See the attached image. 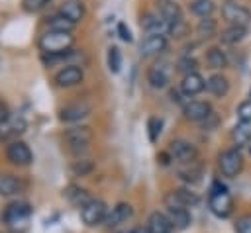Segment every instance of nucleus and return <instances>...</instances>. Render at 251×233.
I'll return each mask as SVG.
<instances>
[{"label":"nucleus","mask_w":251,"mask_h":233,"mask_svg":"<svg viewBox=\"0 0 251 233\" xmlns=\"http://www.w3.org/2000/svg\"><path fill=\"white\" fill-rule=\"evenodd\" d=\"M231 139H233V143H235L237 147L249 143V141H251V127H249V123H237V125L231 129Z\"/></svg>","instance_id":"c85d7f7f"},{"label":"nucleus","mask_w":251,"mask_h":233,"mask_svg":"<svg viewBox=\"0 0 251 233\" xmlns=\"http://www.w3.org/2000/svg\"><path fill=\"white\" fill-rule=\"evenodd\" d=\"M216 20H212V18H202L200 20V23H198V33L202 35V37H212L214 33H216Z\"/></svg>","instance_id":"2f4dec72"},{"label":"nucleus","mask_w":251,"mask_h":233,"mask_svg":"<svg viewBox=\"0 0 251 233\" xmlns=\"http://www.w3.org/2000/svg\"><path fill=\"white\" fill-rule=\"evenodd\" d=\"M2 137H4V135H2V129H0V139H2Z\"/></svg>","instance_id":"49530a36"},{"label":"nucleus","mask_w":251,"mask_h":233,"mask_svg":"<svg viewBox=\"0 0 251 233\" xmlns=\"http://www.w3.org/2000/svg\"><path fill=\"white\" fill-rule=\"evenodd\" d=\"M131 215H133V208H131V204L120 202V204H116V206L108 211V215H106V221H104V223H108L110 227H118V225L126 223Z\"/></svg>","instance_id":"2eb2a0df"},{"label":"nucleus","mask_w":251,"mask_h":233,"mask_svg":"<svg viewBox=\"0 0 251 233\" xmlns=\"http://www.w3.org/2000/svg\"><path fill=\"white\" fill-rule=\"evenodd\" d=\"M161 125H163L161 117H151L149 123H147V127H149V139H151L153 143L157 141V137H159V133H161Z\"/></svg>","instance_id":"4c0bfd02"},{"label":"nucleus","mask_w":251,"mask_h":233,"mask_svg":"<svg viewBox=\"0 0 251 233\" xmlns=\"http://www.w3.org/2000/svg\"><path fill=\"white\" fill-rule=\"evenodd\" d=\"M92 168H94V164H92V161H88V159L76 161V163L73 164V172H75L76 176H86V174H88Z\"/></svg>","instance_id":"c9c22d12"},{"label":"nucleus","mask_w":251,"mask_h":233,"mask_svg":"<svg viewBox=\"0 0 251 233\" xmlns=\"http://www.w3.org/2000/svg\"><path fill=\"white\" fill-rule=\"evenodd\" d=\"M222 18L229 23V25H241V27H247L249 22H251V12L239 4V2H233V0H227L222 4Z\"/></svg>","instance_id":"39448f33"},{"label":"nucleus","mask_w":251,"mask_h":233,"mask_svg":"<svg viewBox=\"0 0 251 233\" xmlns=\"http://www.w3.org/2000/svg\"><path fill=\"white\" fill-rule=\"evenodd\" d=\"M59 14H63L65 18H69L71 22L76 23V22L82 20V16H84V4H82L80 0H65V2L61 4Z\"/></svg>","instance_id":"412c9836"},{"label":"nucleus","mask_w":251,"mask_h":233,"mask_svg":"<svg viewBox=\"0 0 251 233\" xmlns=\"http://www.w3.org/2000/svg\"><path fill=\"white\" fill-rule=\"evenodd\" d=\"M196 67H198V63H196V59H192V57H182V59H178V63H176V70L182 72L184 76L190 74V72H196Z\"/></svg>","instance_id":"72a5a7b5"},{"label":"nucleus","mask_w":251,"mask_h":233,"mask_svg":"<svg viewBox=\"0 0 251 233\" xmlns=\"http://www.w3.org/2000/svg\"><path fill=\"white\" fill-rule=\"evenodd\" d=\"M71 45H73V35L69 31L49 29L39 39V49L45 55H61V53H67V51H71Z\"/></svg>","instance_id":"f257e3e1"},{"label":"nucleus","mask_w":251,"mask_h":233,"mask_svg":"<svg viewBox=\"0 0 251 233\" xmlns=\"http://www.w3.org/2000/svg\"><path fill=\"white\" fill-rule=\"evenodd\" d=\"M88 114H90V104H86V102H75V104H69V106L61 108L59 117H61V121L73 123V121L84 119Z\"/></svg>","instance_id":"ddd939ff"},{"label":"nucleus","mask_w":251,"mask_h":233,"mask_svg":"<svg viewBox=\"0 0 251 233\" xmlns=\"http://www.w3.org/2000/svg\"><path fill=\"white\" fill-rule=\"evenodd\" d=\"M208 206H210V211L218 217H227L233 210V198L231 194L227 192V188L224 184H220L218 180L212 184V190H210V198H208Z\"/></svg>","instance_id":"f03ea898"},{"label":"nucleus","mask_w":251,"mask_h":233,"mask_svg":"<svg viewBox=\"0 0 251 233\" xmlns=\"http://www.w3.org/2000/svg\"><path fill=\"white\" fill-rule=\"evenodd\" d=\"M198 204V196L186 188H176L165 196V206H178V208H190Z\"/></svg>","instance_id":"9d476101"},{"label":"nucleus","mask_w":251,"mask_h":233,"mask_svg":"<svg viewBox=\"0 0 251 233\" xmlns=\"http://www.w3.org/2000/svg\"><path fill=\"white\" fill-rule=\"evenodd\" d=\"M173 65L169 61H159L157 65H153L147 72V80L153 88H163L167 86V82L171 80V74H173Z\"/></svg>","instance_id":"1a4fd4ad"},{"label":"nucleus","mask_w":251,"mask_h":233,"mask_svg":"<svg viewBox=\"0 0 251 233\" xmlns=\"http://www.w3.org/2000/svg\"><path fill=\"white\" fill-rule=\"evenodd\" d=\"M141 29H145L149 35H165V33H169V29H171V25L161 18V14L157 12V14H145L143 18H141Z\"/></svg>","instance_id":"9b49d317"},{"label":"nucleus","mask_w":251,"mask_h":233,"mask_svg":"<svg viewBox=\"0 0 251 233\" xmlns=\"http://www.w3.org/2000/svg\"><path fill=\"white\" fill-rule=\"evenodd\" d=\"M206 63L210 69H224L227 67V55L222 51V47H210L206 53Z\"/></svg>","instance_id":"393cba45"},{"label":"nucleus","mask_w":251,"mask_h":233,"mask_svg":"<svg viewBox=\"0 0 251 233\" xmlns=\"http://www.w3.org/2000/svg\"><path fill=\"white\" fill-rule=\"evenodd\" d=\"M63 143H65V147H67L71 153L78 155V153L86 151L88 145L92 143V131H90V127H86V125L71 127V129L65 131Z\"/></svg>","instance_id":"7ed1b4c3"},{"label":"nucleus","mask_w":251,"mask_h":233,"mask_svg":"<svg viewBox=\"0 0 251 233\" xmlns=\"http://www.w3.org/2000/svg\"><path fill=\"white\" fill-rule=\"evenodd\" d=\"M233 229H235V233H251V213L237 217Z\"/></svg>","instance_id":"e433bc0d"},{"label":"nucleus","mask_w":251,"mask_h":233,"mask_svg":"<svg viewBox=\"0 0 251 233\" xmlns=\"http://www.w3.org/2000/svg\"><path fill=\"white\" fill-rule=\"evenodd\" d=\"M106 215H108V208H106V204L102 200H94L92 198L84 208H80V217L90 227L106 221Z\"/></svg>","instance_id":"423d86ee"},{"label":"nucleus","mask_w":251,"mask_h":233,"mask_svg":"<svg viewBox=\"0 0 251 233\" xmlns=\"http://www.w3.org/2000/svg\"><path fill=\"white\" fill-rule=\"evenodd\" d=\"M114 233H133V231H124V229H122V231H114Z\"/></svg>","instance_id":"a18cd8bd"},{"label":"nucleus","mask_w":251,"mask_h":233,"mask_svg":"<svg viewBox=\"0 0 251 233\" xmlns=\"http://www.w3.org/2000/svg\"><path fill=\"white\" fill-rule=\"evenodd\" d=\"M22 188L20 180L12 174H0V196H12L18 194Z\"/></svg>","instance_id":"bb28decb"},{"label":"nucleus","mask_w":251,"mask_h":233,"mask_svg":"<svg viewBox=\"0 0 251 233\" xmlns=\"http://www.w3.org/2000/svg\"><path fill=\"white\" fill-rule=\"evenodd\" d=\"M147 229L151 233H173V223L171 219L167 217V213H161V211H153L147 219Z\"/></svg>","instance_id":"6ab92c4d"},{"label":"nucleus","mask_w":251,"mask_h":233,"mask_svg":"<svg viewBox=\"0 0 251 233\" xmlns=\"http://www.w3.org/2000/svg\"><path fill=\"white\" fill-rule=\"evenodd\" d=\"M204 88H206V80H204L202 74H198V72L186 74V76L182 78V82H180V90H182V94H186V96H196V94H200Z\"/></svg>","instance_id":"f3484780"},{"label":"nucleus","mask_w":251,"mask_h":233,"mask_svg":"<svg viewBox=\"0 0 251 233\" xmlns=\"http://www.w3.org/2000/svg\"><path fill=\"white\" fill-rule=\"evenodd\" d=\"M159 14H161V18H163L169 25H175L176 22H180V20H182L178 4H175V2H171V0L159 2Z\"/></svg>","instance_id":"4be33fe9"},{"label":"nucleus","mask_w":251,"mask_h":233,"mask_svg":"<svg viewBox=\"0 0 251 233\" xmlns=\"http://www.w3.org/2000/svg\"><path fill=\"white\" fill-rule=\"evenodd\" d=\"M186 31H188V25H186V22H184V20L176 22V23H175V25H171V29H169V33H171V35H175V37H182V35H186Z\"/></svg>","instance_id":"58836bf2"},{"label":"nucleus","mask_w":251,"mask_h":233,"mask_svg":"<svg viewBox=\"0 0 251 233\" xmlns=\"http://www.w3.org/2000/svg\"><path fill=\"white\" fill-rule=\"evenodd\" d=\"M218 121H220V119H218L216 112H212V114H210V116H208L204 121H200V123H202V127H204V129H214V127L218 125Z\"/></svg>","instance_id":"a19ab883"},{"label":"nucleus","mask_w":251,"mask_h":233,"mask_svg":"<svg viewBox=\"0 0 251 233\" xmlns=\"http://www.w3.org/2000/svg\"><path fill=\"white\" fill-rule=\"evenodd\" d=\"M178 176L184 180V182H198L200 176H202V164L196 161L192 163H184L178 166Z\"/></svg>","instance_id":"b1692460"},{"label":"nucleus","mask_w":251,"mask_h":233,"mask_svg":"<svg viewBox=\"0 0 251 233\" xmlns=\"http://www.w3.org/2000/svg\"><path fill=\"white\" fill-rule=\"evenodd\" d=\"M133 233H151L147 227H137V229H133Z\"/></svg>","instance_id":"c03bdc74"},{"label":"nucleus","mask_w":251,"mask_h":233,"mask_svg":"<svg viewBox=\"0 0 251 233\" xmlns=\"http://www.w3.org/2000/svg\"><path fill=\"white\" fill-rule=\"evenodd\" d=\"M6 157H8V161L10 163H14V164H29L31 163V151H29V147L24 143V141H14V143H10L8 145V149H6Z\"/></svg>","instance_id":"f8f14e48"},{"label":"nucleus","mask_w":251,"mask_h":233,"mask_svg":"<svg viewBox=\"0 0 251 233\" xmlns=\"http://www.w3.org/2000/svg\"><path fill=\"white\" fill-rule=\"evenodd\" d=\"M120 67H122V53L118 47H110L108 49V69L112 72H120Z\"/></svg>","instance_id":"473e14b6"},{"label":"nucleus","mask_w":251,"mask_h":233,"mask_svg":"<svg viewBox=\"0 0 251 233\" xmlns=\"http://www.w3.org/2000/svg\"><path fill=\"white\" fill-rule=\"evenodd\" d=\"M8 121H10V110H8V106L4 102H0V127L6 125Z\"/></svg>","instance_id":"79ce46f5"},{"label":"nucleus","mask_w":251,"mask_h":233,"mask_svg":"<svg viewBox=\"0 0 251 233\" xmlns=\"http://www.w3.org/2000/svg\"><path fill=\"white\" fill-rule=\"evenodd\" d=\"M45 2L47 0H24V6H25V10H39V8H43L45 6Z\"/></svg>","instance_id":"37998d69"},{"label":"nucleus","mask_w":251,"mask_h":233,"mask_svg":"<svg viewBox=\"0 0 251 233\" xmlns=\"http://www.w3.org/2000/svg\"><path fill=\"white\" fill-rule=\"evenodd\" d=\"M218 168H220V172H222L224 176H227V178L237 176V174L241 172V168H243V155H241V151H239L237 147L224 151V153L218 157Z\"/></svg>","instance_id":"20e7f679"},{"label":"nucleus","mask_w":251,"mask_h":233,"mask_svg":"<svg viewBox=\"0 0 251 233\" xmlns=\"http://www.w3.org/2000/svg\"><path fill=\"white\" fill-rule=\"evenodd\" d=\"M47 23H49V29H55V31H69V33H71V29L75 27V22H71V20L65 18L63 14L51 16Z\"/></svg>","instance_id":"c756f323"},{"label":"nucleus","mask_w":251,"mask_h":233,"mask_svg":"<svg viewBox=\"0 0 251 233\" xmlns=\"http://www.w3.org/2000/svg\"><path fill=\"white\" fill-rule=\"evenodd\" d=\"M167 217L171 219L175 229H186L190 225V213L186 208L178 206H167Z\"/></svg>","instance_id":"aec40b11"},{"label":"nucleus","mask_w":251,"mask_h":233,"mask_svg":"<svg viewBox=\"0 0 251 233\" xmlns=\"http://www.w3.org/2000/svg\"><path fill=\"white\" fill-rule=\"evenodd\" d=\"M169 155L173 157V161H178L180 164L192 163V161L198 159L196 147H194L192 143L184 141V139H175V141H171V145H169Z\"/></svg>","instance_id":"6e6552de"},{"label":"nucleus","mask_w":251,"mask_h":233,"mask_svg":"<svg viewBox=\"0 0 251 233\" xmlns=\"http://www.w3.org/2000/svg\"><path fill=\"white\" fill-rule=\"evenodd\" d=\"M65 196H67L75 206H78V208H84V206L92 200V198L88 196V192L82 190V188H78V186H69L67 192H65Z\"/></svg>","instance_id":"cd10ccee"},{"label":"nucleus","mask_w":251,"mask_h":233,"mask_svg":"<svg viewBox=\"0 0 251 233\" xmlns=\"http://www.w3.org/2000/svg\"><path fill=\"white\" fill-rule=\"evenodd\" d=\"M206 88H208V92H210L212 96L222 98V96L227 94L229 82H227V78H226L224 74H212V76L206 80Z\"/></svg>","instance_id":"5701e85b"},{"label":"nucleus","mask_w":251,"mask_h":233,"mask_svg":"<svg viewBox=\"0 0 251 233\" xmlns=\"http://www.w3.org/2000/svg\"><path fill=\"white\" fill-rule=\"evenodd\" d=\"M82 80V69L75 67V65H69L65 69H61L57 74H55V82L59 86H75Z\"/></svg>","instance_id":"dca6fc26"},{"label":"nucleus","mask_w":251,"mask_h":233,"mask_svg":"<svg viewBox=\"0 0 251 233\" xmlns=\"http://www.w3.org/2000/svg\"><path fill=\"white\" fill-rule=\"evenodd\" d=\"M29 215H31V208H29L25 202H14V204H10V206L4 210L2 219H4L6 225L18 227V225H24Z\"/></svg>","instance_id":"0eeeda50"},{"label":"nucleus","mask_w":251,"mask_h":233,"mask_svg":"<svg viewBox=\"0 0 251 233\" xmlns=\"http://www.w3.org/2000/svg\"><path fill=\"white\" fill-rule=\"evenodd\" d=\"M118 35L126 41V43H131L133 41V35H131V31H129V27L124 23V22H120L118 23Z\"/></svg>","instance_id":"ea45409f"},{"label":"nucleus","mask_w":251,"mask_h":233,"mask_svg":"<svg viewBox=\"0 0 251 233\" xmlns=\"http://www.w3.org/2000/svg\"><path fill=\"white\" fill-rule=\"evenodd\" d=\"M182 114L190 121H204L212 114V106L208 102H202V100H192V102L184 104Z\"/></svg>","instance_id":"4468645a"},{"label":"nucleus","mask_w":251,"mask_h":233,"mask_svg":"<svg viewBox=\"0 0 251 233\" xmlns=\"http://www.w3.org/2000/svg\"><path fill=\"white\" fill-rule=\"evenodd\" d=\"M237 119L239 123H251V100H245L237 106Z\"/></svg>","instance_id":"f704fd0d"},{"label":"nucleus","mask_w":251,"mask_h":233,"mask_svg":"<svg viewBox=\"0 0 251 233\" xmlns=\"http://www.w3.org/2000/svg\"><path fill=\"white\" fill-rule=\"evenodd\" d=\"M214 2L212 0H192L190 2V12L200 16V18H210V14L214 12Z\"/></svg>","instance_id":"7c9ffc66"},{"label":"nucleus","mask_w":251,"mask_h":233,"mask_svg":"<svg viewBox=\"0 0 251 233\" xmlns=\"http://www.w3.org/2000/svg\"><path fill=\"white\" fill-rule=\"evenodd\" d=\"M245 33H247V27H241V25H229V27H226V29L222 31L220 39H222L224 43H227V45H235V43H239V41L245 37Z\"/></svg>","instance_id":"a878e982"},{"label":"nucleus","mask_w":251,"mask_h":233,"mask_svg":"<svg viewBox=\"0 0 251 233\" xmlns=\"http://www.w3.org/2000/svg\"><path fill=\"white\" fill-rule=\"evenodd\" d=\"M165 47H167V37L165 35H147L141 41V55L143 57L159 55L161 51H165Z\"/></svg>","instance_id":"a211bd4d"}]
</instances>
